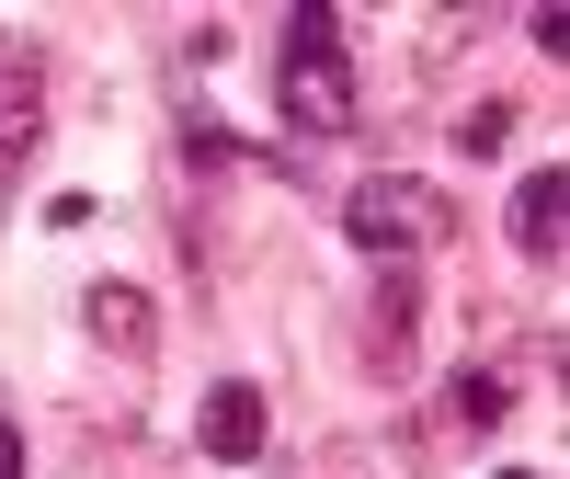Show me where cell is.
I'll list each match as a JSON object with an SVG mask.
<instances>
[{"label":"cell","instance_id":"cell-1","mask_svg":"<svg viewBox=\"0 0 570 479\" xmlns=\"http://www.w3.org/2000/svg\"><path fill=\"white\" fill-rule=\"evenodd\" d=\"M285 58H274V104L297 137H354V58H343V12H285Z\"/></svg>","mask_w":570,"mask_h":479},{"label":"cell","instance_id":"cell-2","mask_svg":"<svg viewBox=\"0 0 570 479\" xmlns=\"http://www.w3.org/2000/svg\"><path fill=\"white\" fill-rule=\"evenodd\" d=\"M343 228H354V252H376V263H422L434 240H456V206L422 172H365L343 195Z\"/></svg>","mask_w":570,"mask_h":479},{"label":"cell","instance_id":"cell-3","mask_svg":"<svg viewBox=\"0 0 570 479\" xmlns=\"http://www.w3.org/2000/svg\"><path fill=\"white\" fill-rule=\"evenodd\" d=\"M35 149H46V46L0 35V206H12V183H23Z\"/></svg>","mask_w":570,"mask_h":479},{"label":"cell","instance_id":"cell-4","mask_svg":"<svg viewBox=\"0 0 570 479\" xmlns=\"http://www.w3.org/2000/svg\"><path fill=\"white\" fill-rule=\"evenodd\" d=\"M195 446H206L217 468H263V457H274V411H263L252 377H217V389L195 400Z\"/></svg>","mask_w":570,"mask_h":479},{"label":"cell","instance_id":"cell-5","mask_svg":"<svg viewBox=\"0 0 570 479\" xmlns=\"http://www.w3.org/2000/svg\"><path fill=\"white\" fill-rule=\"evenodd\" d=\"M411 309H422V263H376V320H365V365L376 377L411 365Z\"/></svg>","mask_w":570,"mask_h":479},{"label":"cell","instance_id":"cell-6","mask_svg":"<svg viewBox=\"0 0 570 479\" xmlns=\"http://www.w3.org/2000/svg\"><path fill=\"white\" fill-rule=\"evenodd\" d=\"M80 331H91L104 354H160V309L137 297V285H91V297H80Z\"/></svg>","mask_w":570,"mask_h":479},{"label":"cell","instance_id":"cell-7","mask_svg":"<svg viewBox=\"0 0 570 479\" xmlns=\"http://www.w3.org/2000/svg\"><path fill=\"white\" fill-rule=\"evenodd\" d=\"M559 206H570L559 160H537L525 183H513V252H525V263H559Z\"/></svg>","mask_w":570,"mask_h":479},{"label":"cell","instance_id":"cell-8","mask_svg":"<svg viewBox=\"0 0 570 479\" xmlns=\"http://www.w3.org/2000/svg\"><path fill=\"white\" fill-rule=\"evenodd\" d=\"M445 400H456V422H468V434H491V422L513 411V389H502L491 365H456V377H445Z\"/></svg>","mask_w":570,"mask_h":479},{"label":"cell","instance_id":"cell-9","mask_svg":"<svg viewBox=\"0 0 570 479\" xmlns=\"http://www.w3.org/2000/svg\"><path fill=\"white\" fill-rule=\"evenodd\" d=\"M456 137H468V149H480V160H491V149H502V137H513V115H502V104H480V115H468Z\"/></svg>","mask_w":570,"mask_h":479},{"label":"cell","instance_id":"cell-10","mask_svg":"<svg viewBox=\"0 0 570 479\" xmlns=\"http://www.w3.org/2000/svg\"><path fill=\"white\" fill-rule=\"evenodd\" d=\"M0 479H23V434H12V411H0Z\"/></svg>","mask_w":570,"mask_h":479},{"label":"cell","instance_id":"cell-11","mask_svg":"<svg viewBox=\"0 0 570 479\" xmlns=\"http://www.w3.org/2000/svg\"><path fill=\"white\" fill-rule=\"evenodd\" d=\"M502 479H525V468H502Z\"/></svg>","mask_w":570,"mask_h":479}]
</instances>
